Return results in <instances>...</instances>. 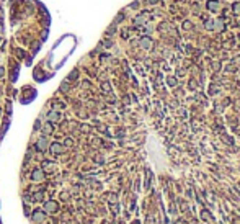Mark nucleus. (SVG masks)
I'll use <instances>...</instances> for the list:
<instances>
[{"mask_svg":"<svg viewBox=\"0 0 240 224\" xmlns=\"http://www.w3.org/2000/svg\"><path fill=\"white\" fill-rule=\"evenodd\" d=\"M49 149V142H47L46 138H39L38 142H36V151H39V152H46V151Z\"/></svg>","mask_w":240,"mask_h":224,"instance_id":"1","label":"nucleus"},{"mask_svg":"<svg viewBox=\"0 0 240 224\" xmlns=\"http://www.w3.org/2000/svg\"><path fill=\"white\" fill-rule=\"evenodd\" d=\"M59 209V205L56 201H47L44 205V213H56Z\"/></svg>","mask_w":240,"mask_h":224,"instance_id":"2","label":"nucleus"},{"mask_svg":"<svg viewBox=\"0 0 240 224\" xmlns=\"http://www.w3.org/2000/svg\"><path fill=\"white\" fill-rule=\"evenodd\" d=\"M43 178H44V174H43L41 169H34L31 172V180H33V182H41Z\"/></svg>","mask_w":240,"mask_h":224,"instance_id":"3","label":"nucleus"},{"mask_svg":"<svg viewBox=\"0 0 240 224\" xmlns=\"http://www.w3.org/2000/svg\"><path fill=\"white\" fill-rule=\"evenodd\" d=\"M49 149H51V152H53V154H62L64 151H66V147H64L62 144H59V142H54V144H51V146H49Z\"/></svg>","mask_w":240,"mask_h":224,"instance_id":"4","label":"nucleus"},{"mask_svg":"<svg viewBox=\"0 0 240 224\" xmlns=\"http://www.w3.org/2000/svg\"><path fill=\"white\" fill-rule=\"evenodd\" d=\"M139 46H141L142 49H150L152 47V39L149 38V36H144V38H141V41H139Z\"/></svg>","mask_w":240,"mask_h":224,"instance_id":"5","label":"nucleus"},{"mask_svg":"<svg viewBox=\"0 0 240 224\" xmlns=\"http://www.w3.org/2000/svg\"><path fill=\"white\" fill-rule=\"evenodd\" d=\"M206 7H207V10H209V11H217L219 2H217V0H207Z\"/></svg>","mask_w":240,"mask_h":224,"instance_id":"6","label":"nucleus"},{"mask_svg":"<svg viewBox=\"0 0 240 224\" xmlns=\"http://www.w3.org/2000/svg\"><path fill=\"white\" fill-rule=\"evenodd\" d=\"M44 211H41V209H36L34 213H33V219L36 222H39V221H43V219H44Z\"/></svg>","mask_w":240,"mask_h":224,"instance_id":"7","label":"nucleus"},{"mask_svg":"<svg viewBox=\"0 0 240 224\" xmlns=\"http://www.w3.org/2000/svg\"><path fill=\"white\" fill-rule=\"evenodd\" d=\"M53 131H54V126H53V123H51V121H49V123H46V125H44V128H43V133H44V134H51Z\"/></svg>","mask_w":240,"mask_h":224,"instance_id":"8","label":"nucleus"},{"mask_svg":"<svg viewBox=\"0 0 240 224\" xmlns=\"http://www.w3.org/2000/svg\"><path fill=\"white\" fill-rule=\"evenodd\" d=\"M224 28H226V26H224V23L221 21V20H217V21H214V30H217V31H222Z\"/></svg>","mask_w":240,"mask_h":224,"instance_id":"9","label":"nucleus"},{"mask_svg":"<svg viewBox=\"0 0 240 224\" xmlns=\"http://www.w3.org/2000/svg\"><path fill=\"white\" fill-rule=\"evenodd\" d=\"M47 118H49V121H57V119H59V113H57V111H51Z\"/></svg>","mask_w":240,"mask_h":224,"instance_id":"10","label":"nucleus"},{"mask_svg":"<svg viewBox=\"0 0 240 224\" xmlns=\"http://www.w3.org/2000/svg\"><path fill=\"white\" fill-rule=\"evenodd\" d=\"M146 18H147V15H141V17H137V18H136V23H139V25H142V23L146 21Z\"/></svg>","mask_w":240,"mask_h":224,"instance_id":"11","label":"nucleus"},{"mask_svg":"<svg viewBox=\"0 0 240 224\" xmlns=\"http://www.w3.org/2000/svg\"><path fill=\"white\" fill-rule=\"evenodd\" d=\"M206 30L213 31V30H214V21H211V20H207V21H206Z\"/></svg>","mask_w":240,"mask_h":224,"instance_id":"12","label":"nucleus"},{"mask_svg":"<svg viewBox=\"0 0 240 224\" xmlns=\"http://www.w3.org/2000/svg\"><path fill=\"white\" fill-rule=\"evenodd\" d=\"M232 10H234V11H240V2H234V3H232Z\"/></svg>","mask_w":240,"mask_h":224,"instance_id":"13","label":"nucleus"},{"mask_svg":"<svg viewBox=\"0 0 240 224\" xmlns=\"http://www.w3.org/2000/svg\"><path fill=\"white\" fill-rule=\"evenodd\" d=\"M41 198H43V191H38V193H36L34 196H33L34 201H38V200H41Z\"/></svg>","mask_w":240,"mask_h":224,"instance_id":"14","label":"nucleus"},{"mask_svg":"<svg viewBox=\"0 0 240 224\" xmlns=\"http://www.w3.org/2000/svg\"><path fill=\"white\" fill-rule=\"evenodd\" d=\"M168 83H170L171 87H173V85H175V83H177V82H175V79H173V77H170V79H168Z\"/></svg>","mask_w":240,"mask_h":224,"instance_id":"15","label":"nucleus"}]
</instances>
